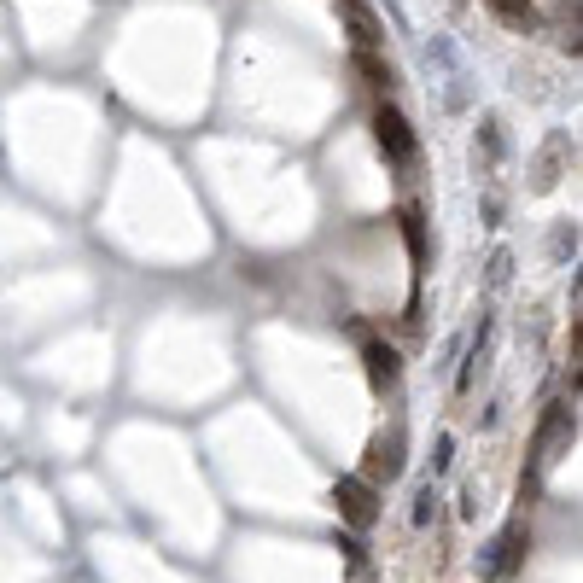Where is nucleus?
I'll return each mask as SVG.
<instances>
[{
  "instance_id": "obj_1",
  "label": "nucleus",
  "mask_w": 583,
  "mask_h": 583,
  "mask_svg": "<svg viewBox=\"0 0 583 583\" xmlns=\"http://www.w3.org/2000/svg\"><path fill=\"white\" fill-rule=\"evenodd\" d=\"M374 140H379V152H385L391 170H414L420 164V135L409 129V117L397 105H379L374 111Z\"/></svg>"
},
{
  "instance_id": "obj_2",
  "label": "nucleus",
  "mask_w": 583,
  "mask_h": 583,
  "mask_svg": "<svg viewBox=\"0 0 583 583\" xmlns=\"http://www.w3.org/2000/svg\"><path fill=\"white\" fill-rule=\"evenodd\" d=\"M333 508H339L344 525H374V484H362V479H339L333 484Z\"/></svg>"
},
{
  "instance_id": "obj_3",
  "label": "nucleus",
  "mask_w": 583,
  "mask_h": 583,
  "mask_svg": "<svg viewBox=\"0 0 583 583\" xmlns=\"http://www.w3.org/2000/svg\"><path fill=\"white\" fill-rule=\"evenodd\" d=\"M362 368H368V385L385 391V385H397V374H403V356H397L391 344L368 339V344H362Z\"/></svg>"
},
{
  "instance_id": "obj_4",
  "label": "nucleus",
  "mask_w": 583,
  "mask_h": 583,
  "mask_svg": "<svg viewBox=\"0 0 583 583\" xmlns=\"http://www.w3.org/2000/svg\"><path fill=\"white\" fill-rule=\"evenodd\" d=\"M490 6V18L502 24V30H514V35H537L543 30V12L531 6V0H484Z\"/></svg>"
},
{
  "instance_id": "obj_5",
  "label": "nucleus",
  "mask_w": 583,
  "mask_h": 583,
  "mask_svg": "<svg viewBox=\"0 0 583 583\" xmlns=\"http://www.w3.org/2000/svg\"><path fill=\"white\" fill-rule=\"evenodd\" d=\"M403 473V438L391 432V438H374L368 444V473H362V484H379V479H397Z\"/></svg>"
},
{
  "instance_id": "obj_6",
  "label": "nucleus",
  "mask_w": 583,
  "mask_h": 583,
  "mask_svg": "<svg viewBox=\"0 0 583 583\" xmlns=\"http://www.w3.org/2000/svg\"><path fill=\"white\" fill-rule=\"evenodd\" d=\"M397 222H403V240H409V257L420 263V257H426V222H420V205H403V210H397Z\"/></svg>"
},
{
  "instance_id": "obj_7",
  "label": "nucleus",
  "mask_w": 583,
  "mask_h": 583,
  "mask_svg": "<svg viewBox=\"0 0 583 583\" xmlns=\"http://www.w3.org/2000/svg\"><path fill=\"white\" fill-rule=\"evenodd\" d=\"M350 65H356V76H368V88H391V82H397V76H391V65H379L374 53H356Z\"/></svg>"
},
{
  "instance_id": "obj_8",
  "label": "nucleus",
  "mask_w": 583,
  "mask_h": 583,
  "mask_svg": "<svg viewBox=\"0 0 583 583\" xmlns=\"http://www.w3.org/2000/svg\"><path fill=\"white\" fill-rule=\"evenodd\" d=\"M449 467H455V438H449V432H444V438L432 444V479H444Z\"/></svg>"
},
{
  "instance_id": "obj_9",
  "label": "nucleus",
  "mask_w": 583,
  "mask_h": 583,
  "mask_svg": "<svg viewBox=\"0 0 583 583\" xmlns=\"http://www.w3.org/2000/svg\"><path fill=\"white\" fill-rule=\"evenodd\" d=\"M432 514H438V490L420 484V496H414V525H432Z\"/></svg>"
},
{
  "instance_id": "obj_10",
  "label": "nucleus",
  "mask_w": 583,
  "mask_h": 583,
  "mask_svg": "<svg viewBox=\"0 0 583 583\" xmlns=\"http://www.w3.org/2000/svg\"><path fill=\"white\" fill-rule=\"evenodd\" d=\"M508 269H514V257L496 251V257H490V286H508Z\"/></svg>"
}]
</instances>
